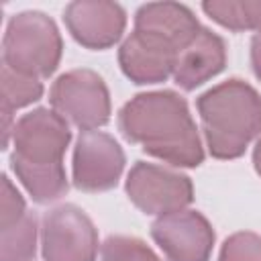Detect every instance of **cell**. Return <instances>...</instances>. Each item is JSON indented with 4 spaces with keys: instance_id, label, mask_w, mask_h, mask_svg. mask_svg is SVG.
Returning <instances> with one entry per match:
<instances>
[{
    "instance_id": "cell-20",
    "label": "cell",
    "mask_w": 261,
    "mask_h": 261,
    "mask_svg": "<svg viewBox=\"0 0 261 261\" xmlns=\"http://www.w3.org/2000/svg\"><path fill=\"white\" fill-rule=\"evenodd\" d=\"M27 214L24 200L18 190L10 184L8 175H2V204H0V228L20 220Z\"/></svg>"
},
{
    "instance_id": "cell-15",
    "label": "cell",
    "mask_w": 261,
    "mask_h": 261,
    "mask_svg": "<svg viewBox=\"0 0 261 261\" xmlns=\"http://www.w3.org/2000/svg\"><path fill=\"white\" fill-rule=\"evenodd\" d=\"M204 12L230 31H257L261 37V2L253 0H210Z\"/></svg>"
},
{
    "instance_id": "cell-4",
    "label": "cell",
    "mask_w": 261,
    "mask_h": 261,
    "mask_svg": "<svg viewBox=\"0 0 261 261\" xmlns=\"http://www.w3.org/2000/svg\"><path fill=\"white\" fill-rule=\"evenodd\" d=\"M59 116L82 130L104 126L110 118V94L104 80L92 69H71L59 75L49 92Z\"/></svg>"
},
{
    "instance_id": "cell-1",
    "label": "cell",
    "mask_w": 261,
    "mask_h": 261,
    "mask_svg": "<svg viewBox=\"0 0 261 261\" xmlns=\"http://www.w3.org/2000/svg\"><path fill=\"white\" fill-rule=\"evenodd\" d=\"M118 128L126 141L175 167H198L204 161L202 141L188 102L171 92H145L118 112Z\"/></svg>"
},
{
    "instance_id": "cell-18",
    "label": "cell",
    "mask_w": 261,
    "mask_h": 261,
    "mask_svg": "<svg viewBox=\"0 0 261 261\" xmlns=\"http://www.w3.org/2000/svg\"><path fill=\"white\" fill-rule=\"evenodd\" d=\"M102 261H159V257L135 237H108L102 245Z\"/></svg>"
},
{
    "instance_id": "cell-9",
    "label": "cell",
    "mask_w": 261,
    "mask_h": 261,
    "mask_svg": "<svg viewBox=\"0 0 261 261\" xmlns=\"http://www.w3.org/2000/svg\"><path fill=\"white\" fill-rule=\"evenodd\" d=\"M151 237L167 261H208L214 247V230L196 210L159 216L151 226Z\"/></svg>"
},
{
    "instance_id": "cell-19",
    "label": "cell",
    "mask_w": 261,
    "mask_h": 261,
    "mask_svg": "<svg viewBox=\"0 0 261 261\" xmlns=\"http://www.w3.org/2000/svg\"><path fill=\"white\" fill-rule=\"evenodd\" d=\"M218 261H261V237L255 232H234L220 249Z\"/></svg>"
},
{
    "instance_id": "cell-2",
    "label": "cell",
    "mask_w": 261,
    "mask_h": 261,
    "mask_svg": "<svg viewBox=\"0 0 261 261\" xmlns=\"http://www.w3.org/2000/svg\"><path fill=\"white\" fill-rule=\"evenodd\" d=\"M208 151L216 159H237L261 135V96L243 80H226L198 100Z\"/></svg>"
},
{
    "instance_id": "cell-7",
    "label": "cell",
    "mask_w": 261,
    "mask_h": 261,
    "mask_svg": "<svg viewBox=\"0 0 261 261\" xmlns=\"http://www.w3.org/2000/svg\"><path fill=\"white\" fill-rule=\"evenodd\" d=\"M41 245L45 261H96L98 232L84 210L63 204L43 216Z\"/></svg>"
},
{
    "instance_id": "cell-11",
    "label": "cell",
    "mask_w": 261,
    "mask_h": 261,
    "mask_svg": "<svg viewBox=\"0 0 261 261\" xmlns=\"http://www.w3.org/2000/svg\"><path fill=\"white\" fill-rule=\"evenodd\" d=\"M63 20L80 45L88 49H106L122 37L126 14L116 2L77 0L67 4Z\"/></svg>"
},
{
    "instance_id": "cell-22",
    "label": "cell",
    "mask_w": 261,
    "mask_h": 261,
    "mask_svg": "<svg viewBox=\"0 0 261 261\" xmlns=\"http://www.w3.org/2000/svg\"><path fill=\"white\" fill-rule=\"evenodd\" d=\"M253 163H255L257 173L261 175V139L257 141V145H255V149H253Z\"/></svg>"
},
{
    "instance_id": "cell-10",
    "label": "cell",
    "mask_w": 261,
    "mask_h": 261,
    "mask_svg": "<svg viewBox=\"0 0 261 261\" xmlns=\"http://www.w3.org/2000/svg\"><path fill=\"white\" fill-rule=\"evenodd\" d=\"M200 24L192 10L175 2L143 4L135 14V35L179 55L200 33Z\"/></svg>"
},
{
    "instance_id": "cell-3",
    "label": "cell",
    "mask_w": 261,
    "mask_h": 261,
    "mask_svg": "<svg viewBox=\"0 0 261 261\" xmlns=\"http://www.w3.org/2000/svg\"><path fill=\"white\" fill-rule=\"evenodd\" d=\"M61 35L43 12H20L10 18L2 41V65L29 77H49L61 59Z\"/></svg>"
},
{
    "instance_id": "cell-6",
    "label": "cell",
    "mask_w": 261,
    "mask_h": 261,
    "mask_svg": "<svg viewBox=\"0 0 261 261\" xmlns=\"http://www.w3.org/2000/svg\"><path fill=\"white\" fill-rule=\"evenodd\" d=\"M126 194L141 212L159 216L179 212L194 200L188 175L147 161H137L128 171Z\"/></svg>"
},
{
    "instance_id": "cell-14",
    "label": "cell",
    "mask_w": 261,
    "mask_h": 261,
    "mask_svg": "<svg viewBox=\"0 0 261 261\" xmlns=\"http://www.w3.org/2000/svg\"><path fill=\"white\" fill-rule=\"evenodd\" d=\"M10 163L16 177L20 179V184L27 188V192L33 196L35 202L47 204L65 196L69 184H67L63 165L37 167V165H24L18 161H10Z\"/></svg>"
},
{
    "instance_id": "cell-5",
    "label": "cell",
    "mask_w": 261,
    "mask_h": 261,
    "mask_svg": "<svg viewBox=\"0 0 261 261\" xmlns=\"http://www.w3.org/2000/svg\"><path fill=\"white\" fill-rule=\"evenodd\" d=\"M14 153L10 161L37 167L63 165L71 130L63 116L49 108H37L16 120L12 128Z\"/></svg>"
},
{
    "instance_id": "cell-13",
    "label": "cell",
    "mask_w": 261,
    "mask_h": 261,
    "mask_svg": "<svg viewBox=\"0 0 261 261\" xmlns=\"http://www.w3.org/2000/svg\"><path fill=\"white\" fill-rule=\"evenodd\" d=\"M175 57L139 35H130L118 49V63L124 75L135 84H157L165 82L173 73Z\"/></svg>"
},
{
    "instance_id": "cell-21",
    "label": "cell",
    "mask_w": 261,
    "mask_h": 261,
    "mask_svg": "<svg viewBox=\"0 0 261 261\" xmlns=\"http://www.w3.org/2000/svg\"><path fill=\"white\" fill-rule=\"evenodd\" d=\"M251 65L255 75L261 80V37L259 35H255L251 41Z\"/></svg>"
},
{
    "instance_id": "cell-17",
    "label": "cell",
    "mask_w": 261,
    "mask_h": 261,
    "mask_svg": "<svg viewBox=\"0 0 261 261\" xmlns=\"http://www.w3.org/2000/svg\"><path fill=\"white\" fill-rule=\"evenodd\" d=\"M43 94V84L2 65V114H12L16 108L29 106Z\"/></svg>"
},
{
    "instance_id": "cell-16",
    "label": "cell",
    "mask_w": 261,
    "mask_h": 261,
    "mask_svg": "<svg viewBox=\"0 0 261 261\" xmlns=\"http://www.w3.org/2000/svg\"><path fill=\"white\" fill-rule=\"evenodd\" d=\"M37 247V216L27 212L20 220L0 228L2 261H33Z\"/></svg>"
},
{
    "instance_id": "cell-12",
    "label": "cell",
    "mask_w": 261,
    "mask_h": 261,
    "mask_svg": "<svg viewBox=\"0 0 261 261\" xmlns=\"http://www.w3.org/2000/svg\"><path fill=\"white\" fill-rule=\"evenodd\" d=\"M226 65V47L224 41L210 29H200L196 39L175 57L173 80L184 90H196Z\"/></svg>"
},
{
    "instance_id": "cell-8",
    "label": "cell",
    "mask_w": 261,
    "mask_h": 261,
    "mask_svg": "<svg viewBox=\"0 0 261 261\" xmlns=\"http://www.w3.org/2000/svg\"><path fill=\"white\" fill-rule=\"evenodd\" d=\"M124 169L120 145L106 133L84 130L73 151V184L82 192L112 190Z\"/></svg>"
}]
</instances>
